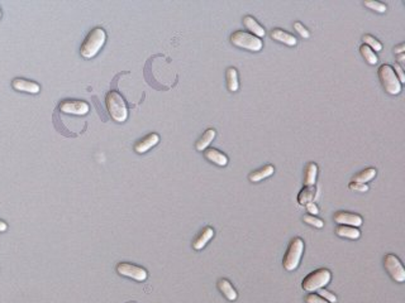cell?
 Returning a JSON list of instances; mask_svg holds the SVG:
<instances>
[{"label":"cell","instance_id":"27","mask_svg":"<svg viewBox=\"0 0 405 303\" xmlns=\"http://www.w3.org/2000/svg\"><path fill=\"white\" fill-rule=\"evenodd\" d=\"M303 221L307 222V224L310 225V226L317 227V229H322V227L324 226L323 220H320V218L315 217V216L313 215H304L303 216Z\"/></svg>","mask_w":405,"mask_h":303},{"label":"cell","instance_id":"23","mask_svg":"<svg viewBox=\"0 0 405 303\" xmlns=\"http://www.w3.org/2000/svg\"><path fill=\"white\" fill-rule=\"evenodd\" d=\"M227 77V86H228V90L232 91V92H236L239 88V82H238V73L237 70L235 67H229L226 72Z\"/></svg>","mask_w":405,"mask_h":303},{"label":"cell","instance_id":"38","mask_svg":"<svg viewBox=\"0 0 405 303\" xmlns=\"http://www.w3.org/2000/svg\"><path fill=\"white\" fill-rule=\"evenodd\" d=\"M0 18H1V10H0Z\"/></svg>","mask_w":405,"mask_h":303},{"label":"cell","instance_id":"34","mask_svg":"<svg viewBox=\"0 0 405 303\" xmlns=\"http://www.w3.org/2000/svg\"><path fill=\"white\" fill-rule=\"evenodd\" d=\"M394 71H395V75L396 77H398V80L400 81V84H403L404 82V72H403V68L399 66V65H395V66L393 67Z\"/></svg>","mask_w":405,"mask_h":303},{"label":"cell","instance_id":"21","mask_svg":"<svg viewBox=\"0 0 405 303\" xmlns=\"http://www.w3.org/2000/svg\"><path fill=\"white\" fill-rule=\"evenodd\" d=\"M214 138H215V130H214V129H208V130L201 135L200 139L196 142V146H195L196 151L204 152L208 147L211 146V143L213 142Z\"/></svg>","mask_w":405,"mask_h":303},{"label":"cell","instance_id":"11","mask_svg":"<svg viewBox=\"0 0 405 303\" xmlns=\"http://www.w3.org/2000/svg\"><path fill=\"white\" fill-rule=\"evenodd\" d=\"M12 86L14 90L22 91V92H28V94H38L41 91L40 85L37 82L24 79H14L12 82Z\"/></svg>","mask_w":405,"mask_h":303},{"label":"cell","instance_id":"37","mask_svg":"<svg viewBox=\"0 0 405 303\" xmlns=\"http://www.w3.org/2000/svg\"><path fill=\"white\" fill-rule=\"evenodd\" d=\"M399 62H400V64H403V62H404V55H399Z\"/></svg>","mask_w":405,"mask_h":303},{"label":"cell","instance_id":"2","mask_svg":"<svg viewBox=\"0 0 405 303\" xmlns=\"http://www.w3.org/2000/svg\"><path fill=\"white\" fill-rule=\"evenodd\" d=\"M331 279H332L331 270L326 269V268H320V269L309 273L308 276L305 277L302 283V287L305 292L313 293V292H317L320 288L326 287L331 282Z\"/></svg>","mask_w":405,"mask_h":303},{"label":"cell","instance_id":"10","mask_svg":"<svg viewBox=\"0 0 405 303\" xmlns=\"http://www.w3.org/2000/svg\"><path fill=\"white\" fill-rule=\"evenodd\" d=\"M334 221L339 225H347V226L358 227L362 225L363 218L359 215H356V214L338 211L334 214Z\"/></svg>","mask_w":405,"mask_h":303},{"label":"cell","instance_id":"16","mask_svg":"<svg viewBox=\"0 0 405 303\" xmlns=\"http://www.w3.org/2000/svg\"><path fill=\"white\" fill-rule=\"evenodd\" d=\"M218 288H219V291L224 294V297H226L228 301L233 302V301L237 300V297H238L237 291L233 288V285L231 284V282H229L228 279H226V278L219 279V281H218Z\"/></svg>","mask_w":405,"mask_h":303},{"label":"cell","instance_id":"4","mask_svg":"<svg viewBox=\"0 0 405 303\" xmlns=\"http://www.w3.org/2000/svg\"><path fill=\"white\" fill-rule=\"evenodd\" d=\"M303 253H304V240L302 238H294L285 253V257H284V268L287 272L295 270L302 260Z\"/></svg>","mask_w":405,"mask_h":303},{"label":"cell","instance_id":"14","mask_svg":"<svg viewBox=\"0 0 405 303\" xmlns=\"http://www.w3.org/2000/svg\"><path fill=\"white\" fill-rule=\"evenodd\" d=\"M271 37L275 41H277V42L284 43V44L290 45V47H294V45H296V43H298V40H296L295 37L291 36L290 33H286L285 30L280 29V28H276V29L272 30Z\"/></svg>","mask_w":405,"mask_h":303},{"label":"cell","instance_id":"36","mask_svg":"<svg viewBox=\"0 0 405 303\" xmlns=\"http://www.w3.org/2000/svg\"><path fill=\"white\" fill-rule=\"evenodd\" d=\"M6 230H8V225H6V222L0 220V233H4V231Z\"/></svg>","mask_w":405,"mask_h":303},{"label":"cell","instance_id":"20","mask_svg":"<svg viewBox=\"0 0 405 303\" xmlns=\"http://www.w3.org/2000/svg\"><path fill=\"white\" fill-rule=\"evenodd\" d=\"M315 192H317L315 186H305V187L303 188L302 191L299 192V195H298L299 205L305 206L307 203L313 202L314 197H315Z\"/></svg>","mask_w":405,"mask_h":303},{"label":"cell","instance_id":"19","mask_svg":"<svg viewBox=\"0 0 405 303\" xmlns=\"http://www.w3.org/2000/svg\"><path fill=\"white\" fill-rule=\"evenodd\" d=\"M274 172H275L274 166H271V164H266V166H263L262 168H260V170L250 173L248 179H250L251 182H260V181H262V179H265V178H267V177L272 176Z\"/></svg>","mask_w":405,"mask_h":303},{"label":"cell","instance_id":"29","mask_svg":"<svg viewBox=\"0 0 405 303\" xmlns=\"http://www.w3.org/2000/svg\"><path fill=\"white\" fill-rule=\"evenodd\" d=\"M317 294L318 296H320L322 298H324V300H326L328 303L337 302V297H335V294L332 293V292L327 291L326 288H320V289H318Z\"/></svg>","mask_w":405,"mask_h":303},{"label":"cell","instance_id":"28","mask_svg":"<svg viewBox=\"0 0 405 303\" xmlns=\"http://www.w3.org/2000/svg\"><path fill=\"white\" fill-rule=\"evenodd\" d=\"M365 6L366 8H369V9L371 10H375V12L378 13H385L386 12V5L382 3H380V1H375V0H369V1H365Z\"/></svg>","mask_w":405,"mask_h":303},{"label":"cell","instance_id":"12","mask_svg":"<svg viewBox=\"0 0 405 303\" xmlns=\"http://www.w3.org/2000/svg\"><path fill=\"white\" fill-rule=\"evenodd\" d=\"M160 142V135L157 133H151L148 134V135L146 136V138H143L142 140H140V142L134 146V151L137 152L138 154H143V153H146V152H148L149 149L153 148L155 146H157Z\"/></svg>","mask_w":405,"mask_h":303},{"label":"cell","instance_id":"15","mask_svg":"<svg viewBox=\"0 0 405 303\" xmlns=\"http://www.w3.org/2000/svg\"><path fill=\"white\" fill-rule=\"evenodd\" d=\"M243 24L244 27L247 28V29L250 30L251 34H253V36H256L257 38H260L261 40L262 37H265L266 32L265 29L261 27V25L257 23V21L253 17H251V15H247V17H244L243 18Z\"/></svg>","mask_w":405,"mask_h":303},{"label":"cell","instance_id":"3","mask_svg":"<svg viewBox=\"0 0 405 303\" xmlns=\"http://www.w3.org/2000/svg\"><path fill=\"white\" fill-rule=\"evenodd\" d=\"M107 106L110 116L117 123H123L128 118V108L125 105V101L117 91H110L107 95Z\"/></svg>","mask_w":405,"mask_h":303},{"label":"cell","instance_id":"8","mask_svg":"<svg viewBox=\"0 0 405 303\" xmlns=\"http://www.w3.org/2000/svg\"><path fill=\"white\" fill-rule=\"evenodd\" d=\"M117 272L123 277H128V278L134 279L137 282H144L148 277V273L143 268L133 265L129 263H119L117 265Z\"/></svg>","mask_w":405,"mask_h":303},{"label":"cell","instance_id":"33","mask_svg":"<svg viewBox=\"0 0 405 303\" xmlns=\"http://www.w3.org/2000/svg\"><path fill=\"white\" fill-rule=\"evenodd\" d=\"M305 207H307V211L309 212V215L315 216L317 214H319V209H318V206L314 202L307 203V205H305Z\"/></svg>","mask_w":405,"mask_h":303},{"label":"cell","instance_id":"5","mask_svg":"<svg viewBox=\"0 0 405 303\" xmlns=\"http://www.w3.org/2000/svg\"><path fill=\"white\" fill-rule=\"evenodd\" d=\"M379 80H380L381 85L385 88L387 94L390 95H399L402 91V84L398 80L394 71L393 66L390 65H382L379 67Z\"/></svg>","mask_w":405,"mask_h":303},{"label":"cell","instance_id":"35","mask_svg":"<svg viewBox=\"0 0 405 303\" xmlns=\"http://www.w3.org/2000/svg\"><path fill=\"white\" fill-rule=\"evenodd\" d=\"M405 51V45L404 44H400L398 45V47H395L394 48V52H395L396 55H403V52Z\"/></svg>","mask_w":405,"mask_h":303},{"label":"cell","instance_id":"22","mask_svg":"<svg viewBox=\"0 0 405 303\" xmlns=\"http://www.w3.org/2000/svg\"><path fill=\"white\" fill-rule=\"evenodd\" d=\"M376 177V170L375 168H366V170L361 171L357 174H355L352 182L354 183H361V185H366L367 182L374 179Z\"/></svg>","mask_w":405,"mask_h":303},{"label":"cell","instance_id":"31","mask_svg":"<svg viewBox=\"0 0 405 303\" xmlns=\"http://www.w3.org/2000/svg\"><path fill=\"white\" fill-rule=\"evenodd\" d=\"M305 302L307 303H328L324 298H322L320 296H318L317 293H309L305 298Z\"/></svg>","mask_w":405,"mask_h":303},{"label":"cell","instance_id":"9","mask_svg":"<svg viewBox=\"0 0 405 303\" xmlns=\"http://www.w3.org/2000/svg\"><path fill=\"white\" fill-rule=\"evenodd\" d=\"M60 110L66 114H73V115H86L90 110V106L85 101L80 100H66L60 104Z\"/></svg>","mask_w":405,"mask_h":303},{"label":"cell","instance_id":"26","mask_svg":"<svg viewBox=\"0 0 405 303\" xmlns=\"http://www.w3.org/2000/svg\"><path fill=\"white\" fill-rule=\"evenodd\" d=\"M362 41H363V44L367 45V47L371 48L372 51L380 52L381 49H382V44H381V43L379 42L375 37L370 36V34H365V36L362 37Z\"/></svg>","mask_w":405,"mask_h":303},{"label":"cell","instance_id":"17","mask_svg":"<svg viewBox=\"0 0 405 303\" xmlns=\"http://www.w3.org/2000/svg\"><path fill=\"white\" fill-rule=\"evenodd\" d=\"M214 237V230L212 229L211 226L205 227L204 230L201 231V234L198 237V239L195 240L194 242H192V248L195 249V250H201V249L204 248L205 245H207L208 242L211 241L212 238Z\"/></svg>","mask_w":405,"mask_h":303},{"label":"cell","instance_id":"13","mask_svg":"<svg viewBox=\"0 0 405 303\" xmlns=\"http://www.w3.org/2000/svg\"><path fill=\"white\" fill-rule=\"evenodd\" d=\"M204 155L208 161H211L212 163L216 164L219 167H226L228 164V157L226 154H223L222 152L214 148H207L204 151Z\"/></svg>","mask_w":405,"mask_h":303},{"label":"cell","instance_id":"6","mask_svg":"<svg viewBox=\"0 0 405 303\" xmlns=\"http://www.w3.org/2000/svg\"><path fill=\"white\" fill-rule=\"evenodd\" d=\"M232 44L239 48L248 49L251 52H260L263 47V42L256 36L243 32V30H237L231 36Z\"/></svg>","mask_w":405,"mask_h":303},{"label":"cell","instance_id":"30","mask_svg":"<svg viewBox=\"0 0 405 303\" xmlns=\"http://www.w3.org/2000/svg\"><path fill=\"white\" fill-rule=\"evenodd\" d=\"M294 29H295L296 32H298V33L303 37V38H305V40H308L309 37H310L309 30L307 29V28H305L302 23H299V22H295V23H294Z\"/></svg>","mask_w":405,"mask_h":303},{"label":"cell","instance_id":"1","mask_svg":"<svg viewBox=\"0 0 405 303\" xmlns=\"http://www.w3.org/2000/svg\"><path fill=\"white\" fill-rule=\"evenodd\" d=\"M105 41H107V33L103 28H94V29L89 33V36L86 37V40L84 41L81 45V49H80V53L84 58L86 60H90L94 56H96L99 53L103 45L105 44Z\"/></svg>","mask_w":405,"mask_h":303},{"label":"cell","instance_id":"7","mask_svg":"<svg viewBox=\"0 0 405 303\" xmlns=\"http://www.w3.org/2000/svg\"><path fill=\"white\" fill-rule=\"evenodd\" d=\"M384 267L389 276L395 281L396 283L405 282V269L403 267L402 261L396 255L386 254L384 258Z\"/></svg>","mask_w":405,"mask_h":303},{"label":"cell","instance_id":"24","mask_svg":"<svg viewBox=\"0 0 405 303\" xmlns=\"http://www.w3.org/2000/svg\"><path fill=\"white\" fill-rule=\"evenodd\" d=\"M318 176V166L314 162H310L307 166V171H305V178L304 185L305 186H314L317 182Z\"/></svg>","mask_w":405,"mask_h":303},{"label":"cell","instance_id":"18","mask_svg":"<svg viewBox=\"0 0 405 303\" xmlns=\"http://www.w3.org/2000/svg\"><path fill=\"white\" fill-rule=\"evenodd\" d=\"M335 234L341 238H346V239L357 240L361 237V231L354 226H347V225H339L335 229Z\"/></svg>","mask_w":405,"mask_h":303},{"label":"cell","instance_id":"25","mask_svg":"<svg viewBox=\"0 0 405 303\" xmlns=\"http://www.w3.org/2000/svg\"><path fill=\"white\" fill-rule=\"evenodd\" d=\"M359 52H361L362 57L365 58V61L369 65H376L379 62V58L378 56H376V53H375L371 48H369L366 44H362L359 47Z\"/></svg>","mask_w":405,"mask_h":303},{"label":"cell","instance_id":"32","mask_svg":"<svg viewBox=\"0 0 405 303\" xmlns=\"http://www.w3.org/2000/svg\"><path fill=\"white\" fill-rule=\"evenodd\" d=\"M348 187H350V190H354V191H356V192H367V191H369V186H367V185L354 183V182H351L350 185H348Z\"/></svg>","mask_w":405,"mask_h":303}]
</instances>
